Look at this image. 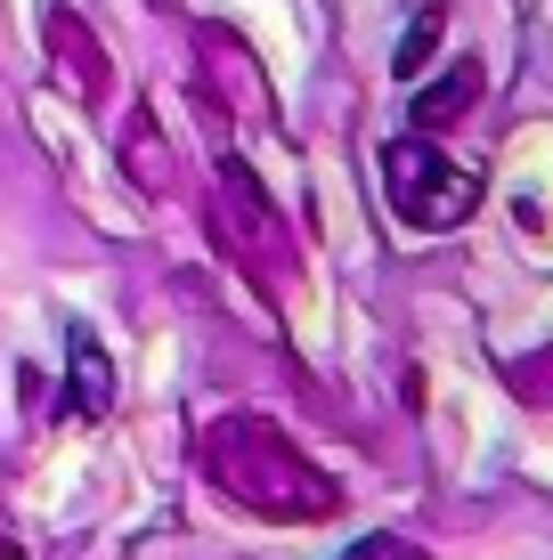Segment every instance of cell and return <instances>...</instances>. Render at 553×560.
Instances as JSON below:
<instances>
[{
	"label": "cell",
	"mask_w": 553,
	"mask_h": 560,
	"mask_svg": "<svg viewBox=\"0 0 553 560\" xmlns=\"http://www.w3.org/2000/svg\"><path fill=\"white\" fill-rule=\"evenodd\" d=\"M196 463H204V479H212L237 512L277 520V528H310V520L342 512V488L261 415H220L212 431L196 439Z\"/></svg>",
	"instance_id": "6da1fadb"
},
{
	"label": "cell",
	"mask_w": 553,
	"mask_h": 560,
	"mask_svg": "<svg viewBox=\"0 0 553 560\" xmlns=\"http://www.w3.org/2000/svg\"><path fill=\"white\" fill-rule=\"evenodd\" d=\"M383 203L399 228H424V236H440V228H464L472 211H481V171L456 163V154L440 139H391L383 147Z\"/></svg>",
	"instance_id": "7a4b0ae2"
},
{
	"label": "cell",
	"mask_w": 553,
	"mask_h": 560,
	"mask_svg": "<svg viewBox=\"0 0 553 560\" xmlns=\"http://www.w3.org/2000/svg\"><path fill=\"white\" fill-rule=\"evenodd\" d=\"M42 33H49V66H57V82H66L82 106H106L114 66H106V49H99V33H90L82 16L66 9V0H49V9H42Z\"/></svg>",
	"instance_id": "3957f363"
},
{
	"label": "cell",
	"mask_w": 553,
	"mask_h": 560,
	"mask_svg": "<svg viewBox=\"0 0 553 560\" xmlns=\"http://www.w3.org/2000/svg\"><path fill=\"white\" fill-rule=\"evenodd\" d=\"M114 407V365L99 350V334L90 325H73V365H66V415L73 422H99Z\"/></svg>",
	"instance_id": "277c9868"
},
{
	"label": "cell",
	"mask_w": 553,
	"mask_h": 560,
	"mask_svg": "<svg viewBox=\"0 0 553 560\" xmlns=\"http://www.w3.org/2000/svg\"><path fill=\"white\" fill-rule=\"evenodd\" d=\"M472 106H481V66H472V57H456L440 82L415 98V139H440V130H456Z\"/></svg>",
	"instance_id": "5b68a950"
},
{
	"label": "cell",
	"mask_w": 553,
	"mask_h": 560,
	"mask_svg": "<svg viewBox=\"0 0 553 560\" xmlns=\"http://www.w3.org/2000/svg\"><path fill=\"white\" fill-rule=\"evenodd\" d=\"M123 171L147 187V196H171V154H163L155 114H130V122H123Z\"/></svg>",
	"instance_id": "8992f818"
},
{
	"label": "cell",
	"mask_w": 553,
	"mask_h": 560,
	"mask_svg": "<svg viewBox=\"0 0 553 560\" xmlns=\"http://www.w3.org/2000/svg\"><path fill=\"white\" fill-rule=\"evenodd\" d=\"M505 382L529 398V407H553V350H545V358H529V365H512Z\"/></svg>",
	"instance_id": "52a82bcc"
},
{
	"label": "cell",
	"mask_w": 553,
	"mask_h": 560,
	"mask_svg": "<svg viewBox=\"0 0 553 560\" xmlns=\"http://www.w3.org/2000/svg\"><path fill=\"white\" fill-rule=\"evenodd\" d=\"M431 42H440V9H424V16H415V33L399 42V73H415V66H424Z\"/></svg>",
	"instance_id": "ba28073f"
}]
</instances>
